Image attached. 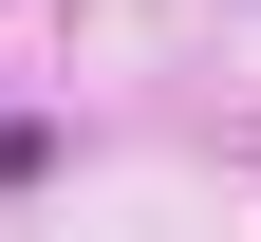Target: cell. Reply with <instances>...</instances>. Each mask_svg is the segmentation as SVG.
Segmentation results:
<instances>
[{"label":"cell","mask_w":261,"mask_h":242,"mask_svg":"<svg viewBox=\"0 0 261 242\" xmlns=\"http://www.w3.org/2000/svg\"><path fill=\"white\" fill-rule=\"evenodd\" d=\"M38 168H56V130H38V112H0V186H38Z\"/></svg>","instance_id":"6da1fadb"}]
</instances>
